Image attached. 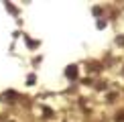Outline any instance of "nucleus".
<instances>
[{"label":"nucleus","mask_w":124,"mask_h":122,"mask_svg":"<svg viewBox=\"0 0 124 122\" xmlns=\"http://www.w3.org/2000/svg\"><path fill=\"white\" fill-rule=\"evenodd\" d=\"M75 75H77L75 67H69V69H67V77H75Z\"/></svg>","instance_id":"f257e3e1"}]
</instances>
